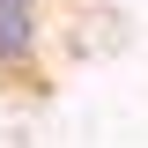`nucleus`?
<instances>
[{
    "instance_id": "nucleus-1",
    "label": "nucleus",
    "mask_w": 148,
    "mask_h": 148,
    "mask_svg": "<svg viewBox=\"0 0 148 148\" xmlns=\"http://www.w3.org/2000/svg\"><path fill=\"white\" fill-rule=\"evenodd\" d=\"M45 45H52V0H0V89L45 96Z\"/></svg>"
}]
</instances>
